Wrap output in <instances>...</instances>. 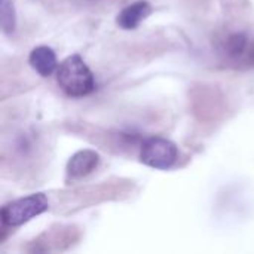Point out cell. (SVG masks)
I'll return each mask as SVG.
<instances>
[{
    "instance_id": "5",
    "label": "cell",
    "mask_w": 254,
    "mask_h": 254,
    "mask_svg": "<svg viewBox=\"0 0 254 254\" xmlns=\"http://www.w3.org/2000/svg\"><path fill=\"white\" fill-rule=\"evenodd\" d=\"M98 164H100L98 153L91 149H83L76 152L67 162V174L73 179H80L95 171Z\"/></svg>"
},
{
    "instance_id": "6",
    "label": "cell",
    "mask_w": 254,
    "mask_h": 254,
    "mask_svg": "<svg viewBox=\"0 0 254 254\" xmlns=\"http://www.w3.org/2000/svg\"><path fill=\"white\" fill-rule=\"evenodd\" d=\"M28 63L31 68L39 73L42 77L51 76L57 68H58V61L57 55L52 48L49 46H37L30 52Z\"/></svg>"
},
{
    "instance_id": "2",
    "label": "cell",
    "mask_w": 254,
    "mask_h": 254,
    "mask_svg": "<svg viewBox=\"0 0 254 254\" xmlns=\"http://www.w3.org/2000/svg\"><path fill=\"white\" fill-rule=\"evenodd\" d=\"M49 208V201L43 193H33L3 205L0 211L1 223L7 228L21 226L31 219L43 214Z\"/></svg>"
},
{
    "instance_id": "1",
    "label": "cell",
    "mask_w": 254,
    "mask_h": 254,
    "mask_svg": "<svg viewBox=\"0 0 254 254\" xmlns=\"http://www.w3.org/2000/svg\"><path fill=\"white\" fill-rule=\"evenodd\" d=\"M57 83L68 97H86L95 89V77L77 54L67 57L57 68Z\"/></svg>"
},
{
    "instance_id": "3",
    "label": "cell",
    "mask_w": 254,
    "mask_h": 254,
    "mask_svg": "<svg viewBox=\"0 0 254 254\" xmlns=\"http://www.w3.org/2000/svg\"><path fill=\"white\" fill-rule=\"evenodd\" d=\"M179 158L176 143L164 137H150L143 141L140 149V161L155 170H170Z\"/></svg>"
},
{
    "instance_id": "9",
    "label": "cell",
    "mask_w": 254,
    "mask_h": 254,
    "mask_svg": "<svg viewBox=\"0 0 254 254\" xmlns=\"http://www.w3.org/2000/svg\"><path fill=\"white\" fill-rule=\"evenodd\" d=\"M249 63L254 65V45H253V48L250 49V52H249Z\"/></svg>"
},
{
    "instance_id": "4",
    "label": "cell",
    "mask_w": 254,
    "mask_h": 254,
    "mask_svg": "<svg viewBox=\"0 0 254 254\" xmlns=\"http://www.w3.org/2000/svg\"><path fill=\"white\" fill-rule=\"evenodd\" d=\"M152 13V6L146 0H138L127 7H124L118 16H116V24L122 30H134L137 28L149 15Z\"/></svg>"
},
{
    "instance_id": "7",
    "label": "cell",
    "mask_w": 254,
    "mask_h": 254,
    "mask_svg": "<svg viewBox=\"0 0 254 254\" xmlns=\"http://www.w3.org/2000/svg\"><path fill=\"white\" fill-rule=\"evenodd\" d=\"M247 46H249L247 34H244V33H234L225 42V52L231 58H240L247 51Z\"/></svg>"
},
{
    "instance_id": "8",
    "label": "cell",
    "mask_w": 254,
    "mask_h": 254,
    "mask_svg": "<svg viewBox=\"0 0 254 254\" xmlns=\"http://www.w3.org/2000/svg\"><path fill=\"white\" fill-rule=\"evenodd\" d=\"M16 18L12 0H0V25L4 34H10L15 30Z\"/></svg>"
}]
</instances>
